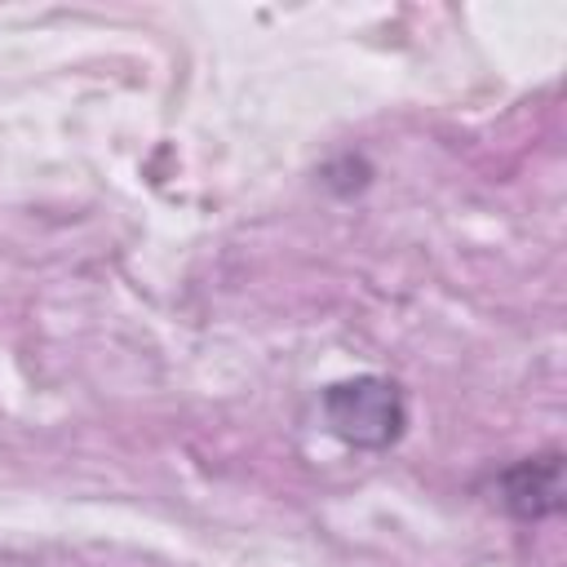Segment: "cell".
I'll return each instance as SVG.
<instances>
[{"label":"cell","instance_id":"obj_2","mask_svg":"<svg viewBox=\"0 0 567 567\" xmlns=\"http://www.w3.org/2000/svg\"><path fill=\"white\" fill-rule=\"evenodd\" d=\"M492 501L514 518H549L563 509V456H527L492 478Z\"/></svg>","mask_w":567,"mask_h":567},{"label":"cell","instance_id":"obj_1","mask_svg":"<svg viewBox=\"0 0 567 567\" xmlns=\"http://www.w3.org/2000/svg\"><path fill=\"white\" fill-rule=\"evenodd\" d=\"M323 425L350 447H390L408 425V403L390 377H350L319 394Z\"/></svg>","mask_w":567,"mask_h":567}]
</instances>
